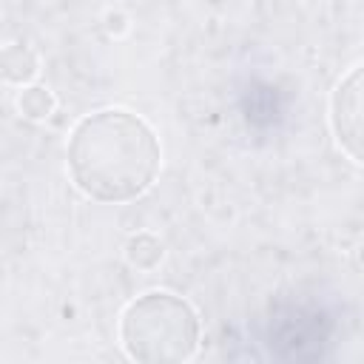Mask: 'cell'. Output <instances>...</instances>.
<instances>
[{"label":"cell","mask_w":364,"mask_h":364,"mask_svg":"<svg viewBox=\"0 0 364 364\" xmlns=\"http://www.w3.org/2000/svg\"><path fill=\"white\" fill-rule=\"evenodd\" d=\"M330 125L338 148L358 165L361 159V65L355 63L347 77L338 80L330 100Z\"/></svg>","instance_id":"277c9868"},{"label":"cell","mask_w":364,"mask_h":364,"mask_svg":"<svg viewBox=\"0 0 364 364\" xmlns=\"http://www.w3.org/2000/svg\"><path fill=\"white\" fill-rule=\"evenodd\" d=\"M125 259H128V264H134V267H139V270H151V267H156L159 259H162V245H159V239L151 236V233H136V236H131L128 245H125Z\"/></svg>","instance_id":"52a82bcc"},{"label":"cell","mask_w":364,"mask_h":364,"mask_svg":"<svg viewBox=\"0 0 364 364\" xmlns=\"http://www.w3.org/2000/svg\"><path fill=\"white\" fill-rule=\"evenodd\" d=\"M119 344L134 361H188L199 347V316L182 296L171 290H148L125 304L119 316Z\"/></svg>","instance_id":"7a4b0ae2"},{"label":"cell","mask_w":364,"mask_h":364,"mask_svg":"<svg viewBox=\"0 0 364 364\" xmlns=\"http://www.w3.org/2000/svg\"><path fill=\"white\" fill-rule=\"evenodd\" d=\"M54 108H57V100L43 85H23V91L17 94V111L26 119H34V122L48 119L54 114Z\"/></svg>","instance_id":"8992f818"},{"label":"cell","mask_w":364,"mask_h":364,"mask_svg":"<svg viewBox=\"0 0 364 364\" xmlns=\"http://www.w3.org/2000/svg\"><path fill=\"white\" fill-rule=\"evenodd\" d=\"M267 338L273 355L287 361H313L324 355V347L330 344V327L316 310H287L273 318Z\"/></svg>","instance_id":"3957f363"},{"label":"cell","mask_w":364,"mask_h":364,"mask_svg":"<svg viewBox=\"0 0 364 364\" xmlns=\"http://www.w3.org/2000/svg\"><path fill=\"white\" fill-rule=\"evenodd\" d=\"M40 71L37 54L26 43H11L0 51V77L11 85H28Z\"/></svg>","instance_id":"5b68a950"},{"label":"cell","mask_w":364,"mask_h":364,"mask_svg":"<svg viewBox=\"0 0 364 364\" xmlns=\"http://www.w3.org/2000/svg\"><path fill=\"white\" fill-rule=\"evenodd\" d=\"M71 182L97 202L139 199L156 179L162 145L156 131L134 111L102 108L85 114L68 136Z\"/></svg>","instance_id":"6da1fadb"}]
</instances>
